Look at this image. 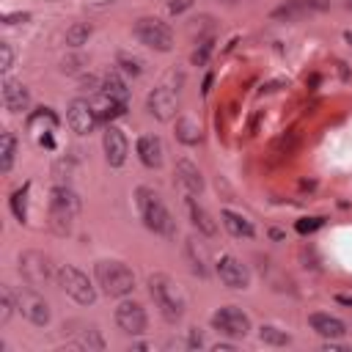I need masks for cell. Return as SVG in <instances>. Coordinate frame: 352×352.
<instances>
[{
	"instance_id": "1",
	"label": "cell",
	"mask_w": 352,
	"mask_h": 352,
	"mask_svg": "<svg viewBox=\"0 0 352 352\" xmlns=\"http://www.w3.org/2000/svg\"><path fill=\"white\" fill-rule=\"evenodd\" d=\"M135 201H138V212H140V220L148 231L154 234H162V236H173V217L165 206V201L160 198L157 190L151 187H138L135 192Z\"/></svg>"
},
{
	"instance_id": "2",
	"label": "cell",
	"mask_w": 352,
	"mask_h": 352,
	"mask_svg": "<svg viewBox=\"0 0 352 352\" xmlns=\"http://www.w3.org/2000/svg\"><path fill=\"white\" fill-rule=\"evenodd\" d=\"M146 286H148V294H151L154 305L160 308V314L168 322H179L184 314V297H182L176 280L165 272H154V275H148Z\"/></svg>"
},
{
	"instance_id": "3",
	"label": "cell",
	"mask_w": 352,
	"mask_h": 352,
	"mask_svg": "<svg viewBox=\"0 0 352 352\" xmlns=\"http://www.w3.org/2000/svg\"><path fill=\"white\" fill-rule=\"evenodd\" d=\"M80 212V198L72 187L66 184H58L50 195V228L58 234V236H66L72 231V223Z\"/></svg>"
},
{
	"instance_id": "4",
	"label": "cell",
	"mask_w": 352,
	"mask_h": 352,
	"mask_svg": "<svg viewBox=\"0 0 352 352\" xmlns=\"http://www.w3.org/2000/svg\"><path fill=\"white\" fill-rule=\"evenodd\" d=\"M94 275L107 297H126L135 289V275L124 261H113V258L96 261Z\"/></svg>"
},
{
	"instance_id": "5",
	"label": "cell",
	"mask_w": 352,
	"mask_h": 352,
	"mask_svg": "<svg viewBox=\"0 0 352 352\" xmlns=\"http://www.w3.org/2000/svg\"><path fill=\"white\" fill-rule=\"evenodd\" d=\"M55 280H58V286H60L74 302H80V305H91V302L96 300V289L91 286L88 275H85L82 270L72 267V264H60V267L55 270Z\"/></svg>"
},
{
	"instance_id": "6",
	"label": "cell",
	"mask_w": 352,
	"mask_h": 352,
	"mask_svg": "<svg viewBox=\"0 0 352 352\" xmlns=\"http://www.w3.org/2000/svg\"><path fill=\"white\" fill-rule=\"evenodd\" d=\"M135 36H138L140 44H146L157 52H170L173 50V30L157 16H140L135 22Z\"/></svg>"
},
{
	"instance_id": "7",
	"label": "cell",
	"mask_w": 352,
	"mask_h": 352,
	"mask_svg": "<svg viewBox=\"0 0 352 352\" xmlns=\"http://www.w3.org/2000/svg\"><path fill=\"white\" fill-rule=\"evenodd\" d=\"M16 311L28 319V322H33V324H47L50 322V302L41 297V292L36 289V286H30V283H25V286H19L16 289Z\"/></svg>"
},
{
	"instance_id": "8",
	"label": "cell",
	"mask_w": 352,
	"mask_h": 352,
	"mask_svg": "<svg viewBox=\"0 0 352 352\" xmlns=\"http://www.w3.org/2000/svg\"><path fill=\"white\" fill-rule=\"evenodd\" d=\"M19 275L25 278V283L41 289V286L52 278L50 256H44L41 250H25V253L19 256Z\"/></svg>"
},
{
	"instance_id": "9",
	"label": "cell",
	"mask_w": 352,
	"mask_h": 352,
	"mask_svg": "<svg viewBox=\"0 0 352 352\" xmlns=\"http://www.w3.org/2000/svg\"><path fill=\"white\" fill-rule=\"evenodd\" d=\"M212 327H214L217 333L228 336V338H245L248 330H250V319H248L239 308L226 305V308H220V311L212 314Z\"/></svg>"
},
{
	"instance_id": "10",
	"label": "cell",
	"mask_w": 352,
	"mask_h": 352,
	"mask_svg": "<svg viewBox=\"0 0 352 352\" xmlns=\"http://www.w3.org/2000/svg\"><path fill=\"white\" fill-rule=\"evenodd\" d=\"M116 324H118V330L126 333V336H140V333H146L148 319H146L143 305L135 302V300L118 302V308H116Z\"/></svg>"
},
{
	"instance_id": "11",
	"label": "cell",
	"mask_w": 352,
	"mask_h": 352,
	"mask_svg": "<svg viewBox=\"0 0 352 352\" xmlns=\"http://www.w3.org/2000/svg\"><path fill=\"white\" fill-rule=\"evenodd\" d=\"M66 121H69L72 132L88 135V132H94L99 116H96V107H94L88 99H80V96H77V99H72L69 107H66Z\"/></svg>"
},
{
	"instance_id": "12",
	"label": "cell",
	"mask_w": 352,
	"mask_h": 352,
	"mask_svg": "<svg viewBox=\"0 0 352 352\" xmlns=\"http://www.w3.org/2000/svg\"><path fill=\"white\" fill-rule=\"evenodd\" d=\"M176 107H179V99H176L173 88H168V85L154 88V91L148 94V99H146V110H148L157 121H170V118L176 116Z\"/></svg>"
},
{
	"instance_id": "13",
	"label": "cell",
	"mask_w": 352,
	"mask_h": 352,
	"mask_svg": "<svg viewBox=\"0 0 352 352\" xmlns=\"http://www.w3.org/2000/svg\"><path fill=\"white\" fill-rule=\"evenodd\" d=\"M102 148H104V160H107V165H113V168L124 165L126 151H129L124 132H121L118 126H113V124H107V126H104V135H102Z\"/></svg>"
},
{
	"instance_id": "14",
	"label": "cell",
	"mask_w": 352,
	"mask_h": 352,
	"mask_svg": "<svg viewBox=\"0 0 352 352\" xmlns=\"http://www.w3.org/2000/svg\"><path fill=\"white\" fill-rule=\"evenodd\" d=\"M217 275H220V280H223L228 289H248V280H250L248 267H245L239 258H234V256H220V261H217Z\"/></svg>"
},
{
	"instance_id": "15",
	"label": "cell",
	"mask_w": 352,
	"mask_h": 352,
	"mask_svg": "<svg viewBox=\"0 0 352 352\" xmlns=\"http://www.w3.org/2000/svg\"><path fill=\"white\" fill-rule=\"evenodd\" d=\"M308 324H311L322 338H341V336L346 333V324H344L338 316H333V314H322V311L311 314V316H308Z\"/></svg>"
},
{
	"instance_id": "16",
	"label": "cell",
	"mask_w": 352,
	"mask_h": 352,
	"mask_svg": "<svg viewBox=\"0 0 352 352\" xmlns=\"http://www.w3.org/2000/svg\"><path fill=\"white\" fill-rule=\"evenodd\" d=\"M28 102H30V94H28V88L22 82L3 80V104H6V110L22 113V110H28Z\"/></svg>"
},
{
	"instance_id": "17",
	"label": "cell",
	"mask_w": 352,
	"mask_h": 352,
	"mask_svg": "<svg viewBox=\"0 0 352 352\" xmlns=\"http://www.w3.org/2000/svg\"><path fill=\"white\" fill-rule=\"evenodd\" d=\"M162 154H165V148H162V140L157 135H140L138 138V157H140L143 165L160 168L162 165Z\"/></svg>"
},
{
	"instance_id": "18",
	"label": "cell",
	"mask_w": 352,
	"mask_h": 352,
	"mask_svg": "<svg viewBox=\"0 0 352 352\" xmlns=\"http://www.w3.org/2000/svg\"><path fill=\"white\" fill-rule=\"evenodd\" d=\"M102 94H104V99H110V102H113V104H118L121 110H126V107H129V88H126V82H124L121 77L107 74V77H104V82H102Z\"/></svg>"
},
{
	"instance_id": "19",
	"label": "cell",
	"mask_w": 352,
	"mask_h": 352,
	"mask_svg": "<svg viewBox=\"0 0 352 352\" xmlns=\"http://www.w3.org/2000/svg\"><path fill=\"white\" fill-rule=\"evenodd\" d=\"M176 176H179V182L184 184L187 192L195 195V192L204 190V176H201L198 165H192L190 160H179V162H176Z\"/></svg>"
},
{
	"instance_id": "20",
	"label": "cell",
	"mask_w": 352,
	"mask_h": 352,
	"mask_svg": "<svg viewBox=\"0 0 352 352\" xmlns=\"http://www.w3.org/2000/svg\"><path fill=\"white\" fill-rule=\"evenodd\" d=\"M187 209H190V220H192V226H195L201 234H206V236H214V234H217V223L212 220V214H209L201 204H195V198L187 201Z\"/></svg>"
},
{
	"instance_id": "21",
	"label": "cell",
	"mask_w": 352,
	"mask_h": 352,
	"mask_svg": "<svg viewBox=\"0 0 352 352\" xmlns=\"http://www.w3.org/2000/svg\"><path fill=\"white\" fill-rule=\"evenodd\" d=\"M223 226L234 234V236H245V239H250L253 234H256V228H253V223L250 220H245L242 214H236V212H231V209H223Z\"/></svg>"
},
{
	"instance_id": "22",
	"label": "cell",
	"mask_w": 352,
	"mask_h": 352,
	"mask_svg": "<svg viewBox=\"0 0 352 352\" xmlns=\"http://www.w3.org/2000/svg\"><path fill=\"white\" fill-rule=\"evenodd\" d=\"M305 14H311V6H308L305 0H289V3H283L280 8L272 11V19H286V22H292V19H300V16H305Z\"/></svg>"
},
{
	"instance_id": "23",
	"label": "cell",
	"mask_w": 352,
	"mask_h": 352,
	"mask_svg": "<svg viewBox=\"0 0 352 352\" xmlns=\"http://www.w3.org/2000/svg\"><path fill=\"white\" fill-rule=\"evenodd\" d=\"M176 138L187 146H195V143H201V126L192 118H179L176 121Z\"/></svg>"
},
{
	"instance_id": "24",
	"label": "cell",
	"mask_w": 352,
	"mask_h": 352,
	"mask_svg": "<svg viewBox=\"0 0 352 352\" xmlns=\"http://www.w3.org/2000/svg\"><path fill=\"white\" fill-rule=\"evenodd\" d=\"M14 154H16V138H14L11 132H3V135H0V170H3V173L11 170Z\"/></svg>"
},
{
	"instance_id": "25",
	"label": "cell",
	"mask_w": 352,
	"mask_h": 352,
	"mask_svg": "<svg viewBox=\"0 0 352 352\" xmlns=\"http://www.w3.org/2000/svg\"><path fill=\"white\" fill-rule=\"evenodd\" d=\"M258 338H261L264 344H272V346H286V344L292 341V336H289L286 330H278V327H272V324H261V327H258Z\"/></svg>"
},
{
	"instance_id": "26",
	"label": "cell",
	"mask_w": 352,
	"mask_h": 352,
	"mask_svg": "<svg viewBox=\"0 0 352 352\" xmlns=\"http://www.w3.org/2000/svg\"><path fill=\"white\" fill-rule=\"evenodd\" d=\"M14 308H16V292L11 286H0V324L11 319Z\"/></svg>"
},
{
	"instance_id": "27",
	"label": "cell",
	"mask_w": 352,
	"mask_h": 352,
	"mask_svg": "<svg viewBox=\"0 0 352 352\" xmlns=\"http://www.w3.org/2000/svg\"><path fill=\"white\" fill-rule=\"evenodd\" d=\"M91 36V25L88 22H74L69 30H66V44L69 47H82Z\"/></svg>"
},
{
	"instance_id": "28",
	"label": "cell",
	"mask_w": 352,
	"mask_h": 352,
	"mask_svg": "<svg viewBox=\"0 0 352 352\" xmlns=\"http://www.w3.org/2000/svg\"><path fill=\"white\" fill-rule=\"evenodd\" d=\"M187 256H190V267H192V272H198V275H206V256H204V250L198 248L195 250V239H187Z\"/></svg>"
},
{
	"instance_id": "29",
	"label": "cell",
	"mask_w": 352,
	"mask_h": 352,
	"mask_svg": "<svg viewBox=\"0 0 352 352\" xmlns=\"http://www.w3.org/2000/svg\"><path fill=\"white\" fill-rule=\"evenodd\" d=\"M77 346H88V349H104V341L99 336L96 327H85V333H80L77 338Z\"/></svg>"
},
{
	"instance_id": "30",
	"label": "cell",
	"mask_w": 352,
	"mask_h": 352,
	"mask_svg": "<svg viewBox=\"0 0 352 352\" xmlns=\"http://www.w3.org/2000/svg\"><path fill=\"white\" fill-rule=\"evenodd\" d=\"M25 192H28V187H25V190H16V192L11 195V209H14V214H16V220H19V223H25V220H28V209H25Z\"/></svg>"
},
{
	"instance_id": "31",
	"label": "cell",
	"mask_w": 352,
	"mask_h": 352,
	"mask_svg": "<svg viewBox=\"0 0 352 352\" xmlns=\"http://www.w3.org/2000/svg\"><path fill=\"white\" fill-rule=\"evenodd\" d=\"M118 63H121V69L126 72V74H140L143 69H140V60L138 58H129L126 52H118Z\"/></svg>"
},
{
	"instance_id": "32",
	"label": "cell",
	"mask_w": 352,
	"mask_h": 352,
	"mask_svg": "<svg viewBox=\"0 0 352 352\" xmlns=\"http://www.w3.org/2000/svg\"><path fill=\"white\" fill-rule=\"evenodd\" d=\"M11 63H14V52H11V44L0 41V69H3V72H8V69H11Z\"/></svg>"
},
{
	"instance_id": "33",
	"label": "cell",
	"mask_w": 352,
	"mask_h": 352,
	"mask_svg": "<svg viewBox=\"0 0 352 352\" xmlns=\"http://www.w3.org/2000/svg\"><path fill=\"white\" fill-rule=\"evenodd\" d=\"M190 6H192V0H170V3H168L170 14H182V11L190 8Z\"/></svg>"
},
{
	"instance_id": "34",
	"label": "cell",
	"mask_w": 352,
	"mask_h": 352,
	"mask_svg": "<svg viewBox=\"0 0 352 352\" xmlns=\"http://www.w3.org/2000/svg\"><path fill=\"white\" fill-rule=\"evenodd\" d=\"M316 226H322V220H319V217H311V220H300V223H297V231H314Z\"/></svg>"
},
{
	"instance_id": "35",
	"label": "cell",
	"mask_w": 352,
	"mask_h": 352,
	"mask_svg": "<svg viewBox=\"0 0 352 352\" xmlns=\"http://www.w3.org/2000/svg\"><path fill=\"white\" fill-rule=\"evenodd\" d=\"M206 55H209V41H204L201 52H192V63H204V60H206Z\"/></svg>"
},
{
	"instance_id": "36",
	"label": "cell",
	"mask_w": 352,
	"mask_h": 352,
	"mask_svg": "<svg viewBox=\"0 0 352 352\" xmlns=\"http://www.w3.org/2000/svg\"><path fill=\"white\" fill-rule=\"evenodd\" d=\"M308 6H311V11H324V8H330V0H305Z\"/></svg>"
},
{
	"instance_id": "37",
	"label": "cell",
	"mask_w": 352,
	"mask_h": 352,
	"mask_svg": "<svg viewBox=\"0 0 352 352\" xmlns=\"http://www.w3.org/2000/svg\"><path fill=\"white\" fill-rule=\"evenodd\" d=\"M187 344H190V349H195V346H201V344H204V338H201V333H198V330H190V341H187Z\"/></svg>"
},
{
	"instance_id": "38",
	"label": "cell",
	"mask_w": 352,
	"mask_h": 352,
	"mask_svg": "<svg viewBox=\"0 0 352 352\" xmlns=\"http://www.w3.org/2000/svg\"><path fill=\"white\" fill-rule=\"evenodd\" d=\"M16 19H28V14H8L6 16V25H14Z\"/></svg>"
},
{
	"instance_id": "39",
	"label": "cell",
	"mask_w": 352,
	"mask_h": 352,
	"mask_svg": "<svg viewBox=\"0 0 352 352\" xmlns=\"http://www.w3.org/2000/svg\"><path fill=\"white\" fill-rule=\"evenodd\" d=\"M336 300H338L341 305H352V294H338Z\"/></svg>"
},
{
	"instance_id": "40",
	"label": "cell",
	"mask_w": 352,
	"mask_h": 352,
	"mask_svg": "<svg viewBox=\"0 0 352 352\" xmlns=\"http://www.w3.org/2000/svg\"><path fill=\"white\" fill-rule=\"evenodd\" d=\"M344 8H346V11H352V0H344Z\"/></svg>"
},
{
	"instance_id": "41",
	"label": "cell",
	"mask_w": 352,
	"mask_h": 352,
	"mask_svg": "<svg viewBox=\"0 0 352 352\" xmlns=\"http://www.w3.org/2000/svg\"><path fill=\"white\" fill-rule=\"evenodd\" d=\"M344 38H346V41L352 44V30H346V33H344Z\"/></svg>"
},
{
	"instance_id": "42",
	"label": "cell",
	"mask_w": 352,
	"mask_h": 352,
	"mask_svg": "<svg viewBox=\"0 0 352 352\" xmlns=\"http://www.w3.org/2000/svg\"><path fill=\"white\" fill-rule=\"evenodd\" d=\"M217 3H226V6H234V3H239V0H217Z\"/></svg>"
}]
</instances>
